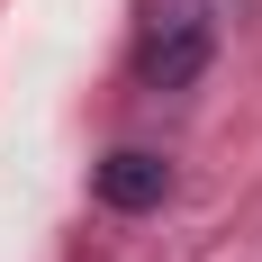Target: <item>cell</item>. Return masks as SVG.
<instances>
[{
    "label": "cell",
    "instance_id": "cell-2",
    "mask_svg": "<svg viewBox=\"0 0 262 262\" xmlns=\"http://www.w3.org/2000/svg\"><path fill=\"white\" fill-rule=\"evenodd\" d=\"M91 190H100V208L145 217V208H163V199H172V163H163V154H145V145H118V154H100V163H91Z\"/></svg>",
    "mask_w": 262,
    "mask_h": 262
},
{
    "label": "cell",
    "instance_id": "cell-1",
    "mask_svg": "<svg viewBox=\"0 0 262 262\" xmlns=\"http://www.w3.org/2000/svg\"><path fill=\"white\" fill-rule=\"evenodd\" d=\"M208 54H217V9L208 0H172L154 27H145V54H136V73H145V91H190V81L208 73Z\"/></svg>",
    "mask_w": 262,
    "mask_h": 262
}]
</instances>
